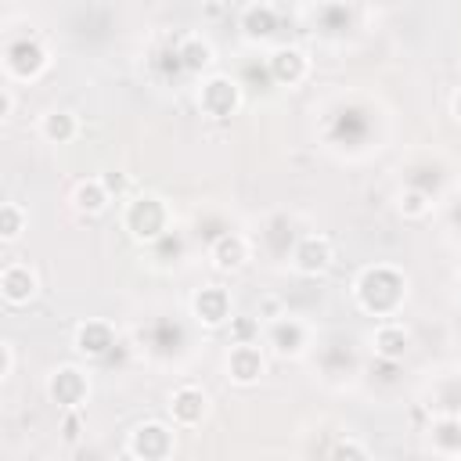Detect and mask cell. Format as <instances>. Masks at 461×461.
Returning <instances> with one entry per match:
<instances>
[{"instance_id":"3","label":"cell","mask_w":461,"mask_h":461,"mask_svg":"<svg viewBox=\"0 0 461 461\" xmlns=\"http://www.w3.org/2000/svg\"><path fill=\"white\" fill-rule=\"evenodd\" d=\"M126 450L133 461H173L176 454V425L169 421H158V418H148V421H137L126 436Z\"/></svg>"},{"instance_id":"4","label":"cell","mask_w":461,"mask_h":461,"mask_svg":"<svg viewBox=\"0 0 461 461\" xmlns=\"http://www.w3.org/2000/svg\"><path fill=\"white\" fill-rule=\"evenodd\" d=\"M43 389H47V400H50L54 407H61V411H79V407L90 400V375H86L79 364H58V367L47 375Z\"/></svg>"},{"instance_id":"27","label":"cell","mask_w":461,"mask_h":461,"mask_svg":"<svg viewBox=\"0 0 461 461\" xmlns=\"http://www.w3.org/2000/svg\"><path fill=\"white\" fill-rule=\"evenodd\" d=\"M230 331H234V339H230V342H256V339H252L256 324H252L249 317H234V321H230Z\"/></svg>"},{"instance_id":"1","label":"cell","mask_w":461,"mask_h":461,"mask_svg":"<svg viewBox=\"0 0 461 461\" xmlns=\"http://www.w3.org/2000/svg\"><path fill=\"white\" fill-rule=\"evenodd\" d=\"M353 295H357L364 313L389 321V317L400 313V306L407 299V274L400 267H393V263H371V267H364L357 274Z\"/></svg>"},{"instance_id":"23","label":"cell","mask_w":461,"mask_h":461,"mask_svg":"<svg viewBox=\"0 0 461 461\" xmlns=\"http://www.w3.org/2000/svg\"><path fill=\"white\" fill-rule=\"evenodd\" d=\"M396 209H400L403 220H425V216L432 212V198H429L421 187H403Z\"/></svg>"},{"instance_id":"26","label":"cell","mask_w":461,"mask_h":461,"mask_svg":"<svg viewBox=\"0 0 461 461\" xmlns=\"http://www.w3.org/2000/svg\"><path fill=\"white\" fill-rule=\"evenodd\" d=\"M11 375H14V342L4 339L0 342V382H7Z\"/></svg>"},{"instance_id":"9","label":"cell","mask_w":461,"mask_h":461,"mask_svg":"<svg viewBox=\"0 0 461 461\" xmlns=\"http://www.w3.org/2000/svg\"><path fill=\"white\" fill-rule=\"evenodd\" d=\"M166 407H169V425L194 429V425H202L209 418V393L202 385H194V382H184V385H176L169 393Z\"/></svg>"},{"instance_id":"22","label":"cell","mask_w":461,"mask_h":461,"mask_svg":"<svg viewBox=\"0 0 461 461\" xmlns=\"http://www.w3.org/2000/svg\"><path fill=\"white\" fill-rule=\"evenodd\" d=\"M29 227V209L22 202H4L0 205V241H18Z\"/></svg>"},{"instance_id":"21","label":"cell","mask_w":461,"mask_h":461,"mask_svg":"<svg viewBox=\"0 0 461 461\" xmlns=\"http://www.w3.org/2000/svg\"><path fill=\"white\" fill-rule=\"evenodd\" d=\"M429 432H432V447H436L439 454H450V457L461 454V418H457V414L436 418Z\"/></svg>"},{"instance_id":"16","label":"cell","mask_w":461,"mask_h":461,"mask_svg":"<svg viewBox=\"0 0 461 461\" xmlns=\"http://www.w3.org/2000/svg\"><path fill=\"white\" fill-rule=\"evenodd\" d=\"M68 202H72V209H76L79 216H101L115 198H112V191L104 187L101 176H83V180L72 184Z\"/></svg>"},{"instance_id":"6","label":"cell","mask_w":461,"mask_h":461,"mask_svg":"<svg viewBox=\"0 0 461 461\" xmlns=\"http://www.w3.org/2000/svg\"><path fill=\"white\" fill-rule=\"evenodd\" d=\"M47 65H50V54H47V47L36 36H18V40H11L4 47V72H7V79L32 83V79H40L47 72Z\"/></svg>"},{"instance_id":"5","label":"cell","mask_w":461,"mask_h":461,"mask_svg":"<svg viewBox=\"0 0 461 461\" xmlns=\"http://www.w3.org/2000/svg\"><path fill=\"white\" fill-rule=\"evenodd\" d=\"M263 342H267V349L274 357L295 360L310 346V324L303 317H295V313H277V317H270V324L263 331Z\"/></svg>"},{"instance_id":"13","label":"cell","mask_w":461,"mask_h":461,"mask_svg":"<svg viewBox=\"0 0 461 461\" xmlns=\"http://www.w3.org/2000/svg\"><path fill=\"white\" fill-rule=\"evenodd\" d=\"M191 317L202 324V328H223L234 321L230 313V292L220 288V285H205L191 295Z\"/></svg>"},{"instance_id":"24","label":"cell","mask_w":461,"mask_h":461,"mask_svg":"<svg viewBox=\"0 0 461 461\" xmlns=\"http://www.w3.org/2000/svg\"><path fill=\"white\" fill-rule=\"evenodd\" d=\"M328 461H375V457H371V450H367V447H364L360 439L346 436V439H339V443L331 447Z\"/></svg>"},{"instance_id":"19","label":"cell","mask_w":461,"mask_h":461,"mask_svg":"<svg viewBox=\"0 0 461 461\" xmlns=\"http://www.w3.org/2000/svg\"><path fill=\"white\" fill-rule=\"evenodd\" d=\"M238 25L249 40H267L277 29V7L274 4H245L238 14Z\"/></svg>"},{"instance_id":"2","label":"cell","mask_w":461,"mask_h":461,"mask_svg":"<svg viewBox=\"0 0 461 461\" xmlns=\"http://www.w3.org/2000/svg\"><path fill=\"white\" fill-rule=\"evenodd\" d=\"M119 223L122 230L140 241V245H151V241H162L169 230H173V212L166 205L162 194H151V191H137L122 202V212H119Z\"/></svg>"},{"instance_id":"15","label":"cell","mask_w":461,"mask_h":461,"mask_svg":"<svg viewBox=\"0 0 461 461\" xmlns=\"http://www.w3.org/2000/svg\"><path fill=\"white\" fill-rule=\"evenodd\" d=\"M72 346H76L79 357L97 360V357H104V353L115 346V328H112L108 321H101V317H86V321L76 324V331H72Z\"/></svg>"},{"instance_id":"14","label":"cell","mask_w":461,"mask_h":461,"mask_svg":"<svg viewBox=\"0 0 461 461\" xmlns=\"http://www.w3.org/2000/svg\"><path fill=\"white\" fill-rule=\"evenodd\" d=\"M249 256H252V245H249V238L238 234V230H223V234H216L212 245H209V259H212V267H216L220 274L241 270V267L249 263Z\"/></svg>"},{"instance_id":"18","label":"cell","mask_w":461,"mask_h":461,"mask_svg":"<svg viewBox=\"0 0 461 461\" xmlns=\"http://www.w3.org/2000/svg\"><path fill=\"white\" fill-rule=\"evenodd\" d=\"M40 137L47 144H72L79 137V115L68 108H47L40 115Z\"/></svg>"},{"instance_id":"11","label":"cell","mask_w":461,"mask_h":461,"mask_svg":"<svg viewBox=\"0 0 461 461\" xmlns=\"http://www.w3.org/2000/svg\"><path fill=\"white\" fill-rule=\"evenodd\" d=\"M0 295L7 306H29L36 295H40V274L36 267L14 259L0 270Z\"/></svg>"},{"instance_id":"8","label":"cell","mask_w":461,"mask_h":461,"mask_svg":"<svg viewBox=\"0 0 461 461\" xmlns=\"http://www.w3.org/2000/svg\"><path fill=\"white\" fill-rule=\"evenodd\" d=\"M223 371L241 389L256 385L267 375V353H263V346L259 342H230L227 360H223Z\"/></svg>"},{"instance_id":"28","label":"cell","mask_w":461,"mask_h":461,"mask_svg":"<svg viewBox=\"0 0 461 461\" xmlns=\"http://www.w3.org/2000/svg\"><path fill=\"white\" fill-rule=\"evenodd\" d=\"M14 115V90L11 86H0V119L7 122Z\"/></svg>"},{"instance_id":"29","label":"cell","mask_w":461,"mask_h":461,"mask_svg":"<svg viewBox=\"0 0 461 461\" xmlns=\"http://www.w3.org/2000/svg\"><path fill=\"white\" fill-rule=\"evenodd\" d=\"M450 115H454V119L461 122V90H457V94L450 97Z\"/></svg>"},{"instance_id":"17","label":"cell","mask_w":461,"mask_h":461,"mask_svg":"<svg viewBox=\"0 0 461 461\" xmlns=\"http://www.w3.org/2000/svg\"><path fill=\"white\" fill-rule=\"evenodd\" d=\"M371 349H375V357L396 364V360H403L411 353V331L403 324H396V321H382L371 331Z\"/></svg>"},{"instance_id":"20","label":"cell","mask_w":461,"mask_h":461,"mask_svg":"<svg viewBox=\"0 0 461 461\" xmlns=\"http://www.w3.org/2000/svg\"><path fill=\"white\" fill-rule=\"evenodd\" d=\"M176 58H180V65H184L187 72H205V68H212L216 50H212V43H209L202 32H187V36L176 43Z\"/></svg>"},{"instance_id":"7","label":"cell","mask_w":461,"mask_h":461,"mask_svg":"<svg viewBox=\"0 0 461 461\" xmlns=\"http://www.w3.org/2000/svg\"><path fill=\"white\" fill-rule=\"evenodd\" d=\"M198 108L209 119H227L241 108V83L227 72H209L198 83Z\"/></svg>"},{"instance_id":"25","label":"cell","mask_w":461,"mask_h":461,"mask_svg":"<svg viewBox=\"0 0 461 461\" xmlns=\"http://www.w3.org/2000/svg\"><path fill=\"white\" fill-rule=\"evenodd\" d=\"M101 180H104V187L112 191V198L115 202H122V194H126V187H130V180H126V173H101Z\"/></svg>"},{"instance_id":"30","label":"cell","mask_w":461,"mask_h":461,"mask_svg":"<svg viewBox=\"0 0 461 461\" xmlns=\"http://www.w3.org/2000/svg\"><path fill=\"white\" fill-rule=\"evenodd\" d=\"M454 461H461V454H457V457H454Z\"/></svg>"},{"instance_id":"10","label":"cell","mask_w":461,"mask_h":461,"mask_svg":"<svg viewBox=\"0 0 461 461\" xmlns=\"http://www.w3.org/2000/svg\"><path fill=\"white\" fill-rule=\"evenodd\" d=\"M335 263V245L324 234H303L292 249V267L303 277H321Z\"/></svg>"},{"instance_id":"12","label":"cell","mask_w":461,"mask_h":461,"mask_svg":"<svg viewBox=\"0 0 461 461\" xmlns=\"http://www.w3.org/2000/svg\"><path fill=\"white\" fill-rule=\"evenodd\" d=\"M267 72H270V79L281 83V86H299V83L310 76V58H306L303 47L281 43V47H274V50L267 54Z\"/></svg>"}]
</instances>
